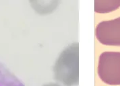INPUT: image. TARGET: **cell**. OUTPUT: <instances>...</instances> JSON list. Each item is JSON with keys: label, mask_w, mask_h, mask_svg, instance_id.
I'll return each mask as SVG.
<instances>
[{"label": "cell", "mask_w": 120, "mask_h": 86, "mask_svg": "<svg viewBox=\"0 0 120 86\" xmlns=\"http://www.w3.org/2000/svg\"><path fill=\"white\" fill-rule=\"evenodd\" d=\"M97 36L103 44L120 46V18L100 24L97 28Z\"/></svg>", "instance_id": "7a4b0ae2"}, {"label": "cell", "mask_w": 120, "mask_h": 86, "mask_svg": "<svg viewBox=\"0 0 120 86\" xmlns=\"http://www.w3.org/2000/svg\"><path fill=\"white\" fill-rule=\"evenodd\" d=\"M101 4H102L101 8L98 9L100 12H109L112 10H114L119 7L120 5V1H98Z\"/></svg>", "instance_id": "277c9868"}, {"label": "cell", "mask_w": 120, "mask_h": 86, "mask_svg": "<svg viewBox=\"0 0 120 86\" xmlns=\"http://www.w3.org/2000/svg\"><path fill=\"white\" fill-rule=\"evenodd\" d=\"M98 73L111 85H120V53H105L100 59Z\"/></svg>", "instance_id": "6da1fadb"}, {"label": "cell", "mask_w": 120, "mask_h": 86, "mask_svg": "<svg viewBox=\"0 0 120 86\" xmlns=\"http://www.w3.org/2000/svg\"><path fill=\"white\" fill-rule=\"evenodd\" d=\"M0 86H24L19 79L0 62Z\"/></svg>", "instance_id": "3957f363"}]
</instances>
